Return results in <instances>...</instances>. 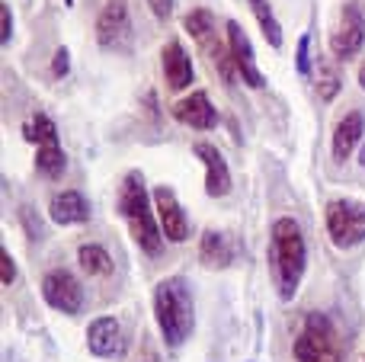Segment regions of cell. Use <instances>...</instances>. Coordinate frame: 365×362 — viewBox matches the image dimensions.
Wrapping results in <instances>:
<instances>
[{"instance_id":"obj_24","label":"cell","mask_w":365,"mask_h":362,"mask_svg":"<svg viewBox=\"0 0 365 362\" xmlns=\"http://www.w3.org/2000/svg\"><path fill=\"white\" fill-rule=\"evenodd\" d=\"M26 138H29L36 148L58 145V128H55V122H51L45 113H36V115H32V122L26 125Z\"/></svg>"},{"instance_id":"obj_4","label":"cell","mask_w":365,"mask_h":362,"mask_svg":"<svg viewBox=\"0 0 365 362\" xmlns=\"http://www.w3.org/2000/svg\"><path fill=\"white\" fill-rule=\"evenodd\" d=\"M292 353L295 362H343L340 331L324 311H311L298 327Z\"/></svg>"},{"instance_id":"obj_11","label":"cell","mask_w":365,"mask_h":362,"mask_svg":"<svg viewBox=\"0 0 365 362\" xmlns=\"http://www.w3.org/2000/svg\"><path fill=\"white\" fill-rule=\"evenodd\" d=\"M192 154L202 160L205 167V192L212 199H221L231 192V170H227V160L221 157V151L212 145V141H195Z\"/></svg>"},{"instance_id":"obj_27","label":"cell","mask_w":365,"mask_h":362,"mask_svg":"<svg viewBox=\"0 0 365 362\" xmlns=\"http://www.w3.org/2000/svg\"><path fill=\"white\" fill-rule=\"evenodd\" d=\"M68 71H71V55H68V48H58L55 58H51V74H55V77H64Z\"/></svg>"},{"instance_id":"obj_22","label":"cell","mask_w":365,"mask_h":362,"mask_svg":"<svg viewBox=\"0 0 365 362\" xmlns=\"http://www.w3.org/2000/svg\"><path fill=\"white\" fill-rule=\"evenodd\" d=\"M205 48H208V58H212V64L215 68H218V74H221V81L227 83V87H231V83H237V64H234V58H231V48H227V42L221 45L218 38H208L205 42Z\"/></svg>"},{"instance_id":"obj_3","label":"cell","mask_w":365,"mask_h":362,"mask_svg":"<svg viewBox=\"0 0 365 362\" xmlns=\"http://www.w3.org/2000/svg\"><path fill=\"white\" fill-rule=\"evenodd\" d=\"M154 321L170 350H180L195 331V301L189 282L180 276H167L154 286Z\"/></svg>"},{"instance_id":"obj_26","label":"cell","mask_w":365,"mask_h":362,"mask_svg":"<svg viewBox=\"0 0 365 362\" xmlns=\"http://www.w3.org/2000/svg\"><path fill=\"white\" fill-rule=\"evenodd\" d=\"M0 282L4 286H13L16 282V263H13V257H10V250H0Z\"/></svg>"},{"instance_id":"obj_21","label":"cell","mask_w":365,"mask_h":362,"mask_svg":"<svg viewBox=\"0 0 365 362\" xmlns=\"http://www.w3.org/2000/svg\"><path fill=\"white\" fill-rule=\"evenodd\" d=\"M36 170L48 180H58L68 170V154L61 145H48V148H36Z\"/></svg>"},{"instance_id":"obj_5","label":"cell","mask_w":365,"mask_h":362,"mask_svg":"<svg viewBox=\"0 0 365 362\" xmlns=\"http://www.w3.org/2000/svg\"><path fill=\"white\" fill-rule=\"evenodd\" d=\"M324 228L336 250H353L365 244V202L362 199H330L324 205Z\"/></svg>"},{"instance_id":"obj_29","label":"cell","mask_w":365,"mask_h":362,"mask_svg":"<svg viewBox=\"0 0 365 362\" xmlns=\"http://www.w3.org/2000/svg\"><path fill=\"white\" fill-rule=\"evenodd\" d=\"M0 19H4V38H0V42H4V45H10V36H13V16H10V4H4V6H0Z\"/></svg>"},{"instance_id":"obj_10","label":"cell","mask_w":365,"mask_h":362,"mask_svg":"<svg viewBox=\"0 0 365 362\" xmlns=\"http://www.w3.org/2000/svg\"><path fill=\"white\" fill-rule=\"evenodd\" d=\"M151 199H154V212H158V224H160V231H164V237L173 244H182L189 237V218H186V212H182L177 192L160 183L158 190L151 192Z\"/></svg>"},{"instance_id":"obj_12","label":"cell","mask_w":365,"mask_h":362,"mask_svg":"<svg viewBox=\"0 0 365 362\" xmlns=\"http://www.w3.org/2000/svg\"><path fill=\"white\" fill-rule=\"evenodd\" d=\"M173 119L180 122V125H189V128H199V132H205V128H215L218 125V109L212 106V100H208L205 90H195V93L182 96L170 106Z\"/></svg>"},{"instance_id":"obj_6","label":"cell","mask_w":365,"mask_h":362,"mask_svg":"<svg viewBox=\"0 0 365 362\" xmlns=\"http://www.w3.org/2000/svg\"><path fill=\"white\" fill-rule=\"evenodd\" d=\"M365 45V13L359 0H346L336 19V29L330 32V55L336 61H349L353 55H359Z\"/></svg>"},{"instance_id":"obj_7","label":"cell","mask_w":365,"mask_h":362,"mask_svg":"<svg viewBox=\"0 0 365 362\" xmlns=\"http://www.w3.org/2000/svg\"><path fill=\"white\" fill-rule=\"evenodd\" d=\"M38 289H42L45 305L61 314H77L83 308V286L71 269H61V267L48 269V273L42 276V286Z\"/></svg>"},{"instance_id":"obj_1","label":"cell","mask_w":365,"mask_h":362,"mask_svg":"<svg viewBox=\"0 0 365 362\" xmlns=\"http://www.w3.org/2000/svg\"><path fill=\"white\" fill-rule=\"evenodd\" d=\"M269 267L276 276L279 299L292 301L298 295V286L304 279V267H308V244H304V231L295 218L282 215L272 222L269 228Z\"/></svg>"},{"instance_id":"obj_23","label":"cell","mask_w":365,"mask_h":362,"mask_svg":"<svg viewBox=\"0 0 365 362\" xmlns=\"http://www.w3.org/2000/svg\"><path fill=\"white\" fill-rule=\"evenodd\" d=\"M340 90H343V74L336 71V64L317 61V96H321L324 103H334Z\"/></svg>"},{"instance_id":"obj_28","label":"cell","mask_w":365,"mask_h":362,"mask_svg":"<svg viewBox=\"0 0 365 362\" xmlns=\"http://www.w3.org/2000/svg\"><path fill=\"white\" fill-rule=\"evenodd\" d=\"M148 6H151V13L158 19H170L173 13V0H148Z\"/></svg>"},{"instance_id":"obj_8","label":"cell","mask_w":365,"mask_h":362,"mask_svg":"<svg viewBox=\"0 0 365 362\" xmlns=\"http://www.w3.org/2000/svg\"><path fill=\"white\" fill-rule=\"evenodd\" d=\"M132 36V16H128V0H106L96 13V45L106 51L125 48Z\"/></svg>"},{"instance_id":"obj_9","label":"cell","mask_w":365,"mask_h":362,"mask_svg":"<svg viewBox=\"0 0 365 362\" xmlns=\"http://www.w3.org/2000/svg\"><path fill=\"white\" fill-rule=\"evenodd\" d=\"M225 42H227V48H231L234 64H237L240 81H244L247 87H253V90H263V87H266V77H263V71L257 68V55H253L250 36L244 32V26H240L237 19H227V26H225Z\"/></svg>"},{"instance_id":"obj_13","label":"cell","mask_w":365,"mask_h":362,"mask_svg":"<svg viewBox=\"0 0 365 362\" xmlns=\"http://www.w3.org/2000/svg\"><path fill=\"white\" fill-rule=\"evenodd\" d=\"M362 135H365V115L359 109L343 113V119L334 125V138H330V151H334L336 164H346V160L353 157V151L359 148Z\"/></svg>"},{"instance_id":"obj_18","label":"cell","mask_w":365,"mask_h":362,"mask_svg":"<svg viewBox=\"0 0 365 362\" xmlns=\"http://www.w3.org/2000/svg\"><path fill=\"white\" fill-rule=\"evenodd\" d=\"M77 263H81V269L90 279H103V276L113 273V257H109V250L103 244H81Z\"/></svg>"},{"instance_id":"obj_31","label":"cell","mask_w":365,"mask_h":362,"mask_svg":"<svg viewBox=\"0 0 365 362\" xmlns=\"http://www.w3.org/2000/svg\"><path fill=\"white\" fill-rule=\"evenodd\" d=\"M359 164L365 167V141H362V151H359Z\"/></svg>"},{"instance_id":"obj_25","label":"cell","mask_w":365,"mask_h":362,"mask_svg":"<svg viewBox=\"0 0 365 362\" xmlns=\"http://www.w3.org/2000/svg\"><path fill=\"white\" fill-rule=\"evenodd\" d=\"M295 71L302 77H311V36L304 32L298 38V48H295Z\"/></svg>"},{"instance_id":"obj_17","label":"cell","mask_w":365,"mask_h":362,"mask_svg":"<svg viewBox=\"0 0 365 362\" xmlns=\"http://www.w3.org/2000/svg\"><path fill=\"white\" fill-rule=\"evenodd\" d=\"M199 260H202V267H208V269L231 267L234 247H231V241H227L225 231H215V228L202 231V237H199Z\"/></svg>"},{"instance_id":"obj_30","label":"cell","mask_w":365,"mask_h":362,"mask_svg":"<svg viewBox=\"0 0 365 362\" xmlns=\"http://www.w3.org/2000/svg\"><path fill=\"white\" fill-rule=\"evenodd\" d=\"M359 87H362V90H365V61H362V64H359Z\"/></svg>"},{"instance_id":"obj_14","label":"cell","mask_w":365,"mask_h":362,"mask_svg":"<svg viewBox=\"0 0 365 362\" xmlns=\"http://www.w3.org/2000/svg\"><path fill=\"white\" fill-rule=\"evenodd\" d=\"M87 350L100 359H113L122 353V324L109 314L93 318L87 327Z\"/></svg>"},{"instance_id":"obj_2","label":"cell","mask_w":365,"mask_h":362,"mask_svg":"<svg viewBox=\"0 0 365 362\" xmlns=\"http://www.w3.org/2000/svg\"><path fill=\"white\" fill-rule=\"evenodd\" d=\"M122 222L128 224L132 241L145 250L148 257H158L164 250V231L158 224V212H154V199L145 190V177L138 170L125 173L119 183V199H115Z\"/></svg>"},{"instance_id":"obj_16","label":"cell","mask_w":365,"mask_h":362,"mask_svg":"<svg viewBox=\"0 0 365 362\" xmlns=\"http://www.w3.org/2000/svg\"><path fill=\"white\" fill-rule=\"evenodd\" d=\"M48 218L55 224H61V228H68V224H83L90 218V205L77 190H61L51 196Z\"/></svg>"},{"instance_id":"obj_15","label":"cell","mask_w":365,"mask_h":362,"mask_svg":"<svg viewBox=\"0 0 365 362\" xmlns=\"http://www.w3.org/2000/svg\"><path fill=\"white\" fill-rule=\"evenodd\" d=\"M160 68H164V81L170 90H186L192 83V58L182 48L180 38H170V42L160 48Z\"/></svg>"},{"instance_id":"obj_20","label":"cell","mask_w":365,"mask_h":362,"mask_svg":"<svg viewBox=\"0 0 365 362\" xmlns=\"http://www.w3.org/2000/svg\"><path fill=\"white\" fill-rule=\"evenodd\" d=\"M182 29L195 38V42L205 45L208 38L215 36V13L208 6H192V10L182 16Z\"/></svg>"},{"instance_id":"obj_19","label":"cell","mask_w":365,"mask_h":362,"mask_svg":"<svg viewBox=\"0 0 365 362\" xmlns=\"http://www.w3.org/2000/svg\"><path fill=\"white\" fill-rule=\"evenodd\" d=\"M253 10V16H257L259 29H263V38L269 42V48H282L285 36H282V23L276 19V13H272L269 0H247Z\"/></svg>"}]
</instances>
